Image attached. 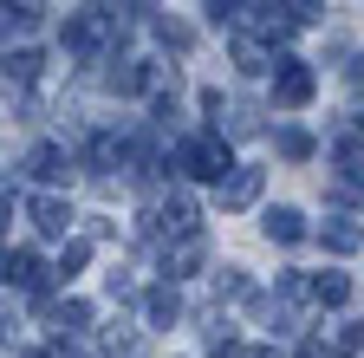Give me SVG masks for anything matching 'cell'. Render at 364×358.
<instances>
[{
	"mask_svg": "<svg viewBox=\"0 0 364 358\" xmlns=\"http://www.w3.org/2000/svg\"><path fill=\"white\" fill-rule=\"evenodd\" d=\"M235 65H241V72H254V78H260V72H267V53H260V46H254V39H235Z\"/></svg>",
	"mask_w": 364,
	"mask_h": 358,
	"instance_id": "18",
	"label": "cell"
},
{
	"mask_svg": "<svg viewBox=\"0 0 364 358\" xmlns=\"http://www.w3.org/2000/svg\"><path fill=\"white\" fill-rule=\"evenodd\" d=\"M150 221H156L163 235H182V241H189V228H196V202H189V196H169Z\"/></svg>",
	"mask_w": 364,
	"mask_h": 358,
	"instance_id": "4",
	"label": "cell"
},
{
	"mask_svg": "<svg viewBox=\"0 0 364 358\" xmlns=\"http://www.w3.org/2000/svg\"><path fill=\"white\" fill-rule=\"evenodd\" d=\"M85 254H91L85 241H72V248H65V260H59V274H65V280H72V274H78V267H85Z\"/></svg>",
	"mask_w": 364,
	"mask_h": 358,
	"instance_id": "21",
	"label": "cell"
},
{
	"mask_svg": "<svg viewBox=\"0 0 364 358\" xmlns=\"http://www.w3.org/2000/svg\"><path fill=\"white\" fill-rule=\"evenodd\" d=\"M46 20V0H7V33H26Z\"/></svg>",
	"mask_w": 364,
	"mask_h": 358,
	"instance_id": "11",
	"label": "cell"
},
{
	"mask_svg": "<svg viewBox=\"0 0 364 358\" xmlns=\"http://www.w3.org/2000/svg\"><path fill=\"white\" fill-rule=\"evenodd\" d=\"M273 144H280V157H293V163H306V157H312V137H306V130H280Z\"/></svg>",
	"mask_w": 364,
	"mask_h": 358,
	"instance_id": "17",
	"label": "cell"
},
{
	"mask_svg": "<svg viewBox=\"0 0 364 358\" xmlns=\"http://www.w3.org/2000/svg\"><path fill=\"white\" fill-rule=\"evenodd\" d=\"M358 124H364V117H358Z\"/></svg>",
	"mask_w": 364,
	"mask_h": 358,
	"instance_id": "27",
	"label": "cell"
},
{
	"mask_svg": "<svg viewBox=\"0 0 364 358\" xmlns=\"http://www.w3.org/2000/svg\"><path fill=\"white\" fill-rule=\"evenodd\" d=\"M33 78H39V53H26V46L7 53V85H33Z\"/></svg>",
	"mask_w": 364,
	"mask_h": 358,
	"instance_id": "15",
	"label": "cell"
},
{
	"mask_svg": "<svg viewBox=\"0 0 364 358\" xmlns=\"http://www.w3.org/2000/svg\"><path fill=\"white\" fill-rule=\"evenodd\" d=\"M273 98L280 105H306L312 98V65L306 59H280L273 65Z\"/></svg>",
	"mask_w": 364,
	"mask_h": 358,
	"instance_id": "2",
	"label": "cell"
},
{
	"mask_svg": "<svg viewBox=\"0 0 364 358\" xmlns=\"http://www.w3.org/2000/svg\"><path fill=\"white\" fill-rule=\"evenodd\" d=\"M7 280H14V287H33V293H39V280H46V267H39V254L14 248V254H7Z\"/></svg>",
	"mask_w": 364,
	"mask_h": 358,
	"instance_id": "8",
	"label": "cell"
},
{
	"mask_svg": "<svg viewBox=\"0 0 364 358\" xmlns=\"http://www.w3.org/2000/svg\"><path fill=\"white\" fill-rule=\"evenodd\" d=\"M196 267H202V241L189 235V241H176V248H169V274H196Z\"/></svg>",
	"mask_w": 364,
	"mask_h": 358,
	"instance_id": "14",
	"label": "cell"
},
{
	"mask_svg": "<svg viewBox=\"0 0 364 358\" xmlns=\"http://www.w3.org/2000/svg\"><path fill=\"white\" fill-rule=\"evenodd\" d=\"M351 85H364V59H351Z\"/></svg>",
	"mask_w": 364,
	"mask_h": 358,
	"instance_id": "24",
	"label": "cell"
},
{
	"mask_svg": "<svg viewBox=\"0 0 364 358\" xmlns=\"http://www.w3.org/2000/svg\"><path fill=\"white\" fill-rule=\"evenodd\" d=\"M241 358H273V352H260V345H247V352H241Z\"/></svg>",
	"mask_w": 364,
	"mask_h": 358,
	"instance_id": "25",
	"label": "cell"
},
{
	"mask_svg": "<svg viewBox=\"0 0 364 358\" xmlns=\"http://www.w3.org/2000/svg\"><path fill=\"white\" fill-rule=\"evenodd\" d=\"M338 352H364V326H345L338 332Z\"/></svg>",
	"mask_w": 364,
	"mask_h": 358,
	"instance_id": "22",
	"label": "cell"
},
{
	"mask_svg": "<svg viewBox=\"0 0 364 358\" xmlns=\"http://www.w3.org/2000/svg\"><path fill=\"white\" fill-rule=\"evenodd\" d=\"M156 39H163V46H176V53H189V46H196V33L182 26V20H156Z\"/></svg>",
	"mask_w": 364,
	"mask_h": 358,
	"instance_id": "16",
	"label": "cell"
},
{
	"mask_svg": "<svg viewBox=\"0 0 364 358\" xmlns=\"http://www.w3.org/2000/svg\"><path fill=\"white\" fill-rule=\"evenodd\" d=\"M345 293H351L345 274H318V280H312V300H318V306H345Z\"/></svg>",
	"mask_w": 364,
	"mask_h": 358,
	"instance_id": "13",
	"label": "cell"
},
{
	"mask_svg": "<svg viewBox=\"0 0 364 358\" xmlns=\"http://www.w3.org/2000/svg\"><path fill=\"white\" fill-rule=\"evenodd\" d=\"M26 176H39V183H59V176H65V150H59V144H39V150L26 157Z\"/></svg>",
	"mask_w": 364,
	"mask_h": 358,
	"instance_id": "7",
	"label": "cell"
},
{
	"mask_svg": "<svg viewBox=\"0 0 364 358\" xmlns=\"http://www.w3.org/2000/svg\"><path fill=\"white\" fill-rule=\"evenodd\" d=\"M260 235H267V241H280V248H293V241L306 235V215L280 202V209H267V215H260Z\"/></svg>",
	"mask_w": 364,
	"mask_h": 358,
	"instance_id": "3",
	"label": "cell"
},
{
	"mask_svg": "<svg viewBox=\"0 0 364 358\" xmlns=\"http://www.w3.org/2000/svg\"><path fill=\"white\" fill-rule=\"evenodd\" d=\"M358 241H364L358 221H326V248H332V254H358Z\"/></svg>",
	"mask_w": 364,
	"mask_h": 358,
	"instance_id": "12",
	"label": "cell"
},
{
	"mask_svg": "<svg viewBox=\"0 0 364 358\" xmlns=\"http://www.w3.org/2000/svg\"><path fill=\"white\" fill-rule=\"evenodd\" d=\"M20 358H46V352H20Z\"/></svg>",
	"mask_w": 364,
	"mask_h": 358,
	"instance_id": "26",
	"label": "cell"
},
{
	"mask_svg": "<svg viewBox=\"0 0 364 358\" xmlns=\"http://www.w3.org/2000/svg\"><path fill=\"white\" fill-rule=\"evenodd\" d=\"M65 53L91 59V53H98V26H91V20H65Z\"/></svg>",
	"mask_w": 364,
	"mask_h": 358,
	"instance_id": "10",
	"label": "cell"
},
{
	"mask_svg": "<svg viewBox=\"0 0 364 358\" xmlns=\"http://www.w3.org/2000/svg\"><path fill=\"white\" fill-rule=\"evenodd\" d=\"M299 358H326V345H318V339H306V345H299Z\"/></svg>",
	"mask_w": 364,
	"mask_h": 358,
	"instance_id": "23",
	"label": "cell"
},
{
	"mask_svg": "<svg viewBox=\"0 0 364 358\" xmlns=\"http://www.w3.org/2000/svg\"><path fill=\"white\" fill-rule=\"evenodd\" d=\"M254 196H260V169H235L221 183V209H247Z\"/></svg>",
	"mask_w": 364,
	"mask_h": 358,
	"instance_id": "6",
	"label": "cell"
},
{
	"mask_svg": "<svg viewBox=\"0 0 364 358\" xmlns=\"http://www.w3.org/2000/svg\"><path fill=\"white\" fill-rule=\"evenodd\" d=\"M33 228H39L46 241H59V235L72 228V209H65L59 196H39V202H33Z\"/></svg>",
	"mask_w": 364,
	"mask_h": 358,
	"instance_id": "5",
	"label": "cell"
},
{
	"mask_svg": "<svg viewBox=\"0 0 364 358\" xmlns=\"http://www.w3.org/2000/svg\"><path fill=\"white\" fill-rule=\"evenodd\" d=\"M53 320H59L65 332H78V326H85V306H78V300H65V306H53Z\"/></svg>",
	"mask_w": 364,
	"mask_h": 358,
	"instance_id": "20",
	"label": "cell"
},
{
	"mask_svg": "<svg viewBox=\"0 0 364 358\" xmlns=\"http://www.w3.org/2000/svg\"><path fill=\"white\" fill-rule=\"evenodd\" d=\"M105 358H144V345H136L130 332H111L105 339Z\"/></svg>",
	"mask_w": 364,
	"mask_h": 358,
	"instance_id": "19",
	"label": "cell"
},
{
	"mask_svg": "<svg viewBox=\"0 0 364 358\" xmlns=\"http://www.w3.org/2000/svg\"><path fill=\"white\" fill-rule=\"evenodd\" d=\"M144 312H150V326H176V312H182L176 287H150V293H144Z\"/></svg>",
	"mask_w": 364,
	"mask_h": 358,
	"instance_id": "9",
	"label": "cell"
},
{
	"mask_svg": "<svg viewBox=\"0 0 364 358\" xmlns=\"http://www.w3.org/2000/svg\"><path fill=\"white\" fill-rule=\"evenodd\" d=\"M182 169H189V176H208V183L221 189L228 176H235V157H228V144H221V137H196L189 150H182Z\"/></svg>",
	"mask_w": 364,
	"mask_h": 358,
	"instance_id": "1",
	"label": "cell"
}]
</instances>
